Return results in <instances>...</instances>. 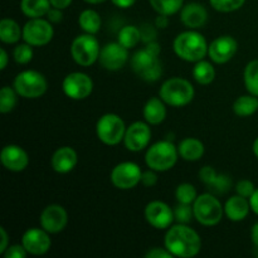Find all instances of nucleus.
Instances as JSON below:
<instances>
[{
  "mask_svg": "<svg viewBox=\"0 0 258 258\" xmlns=\"http://www.w3.org/2000/svg\"><path fill=\"white\" fill-rule=\"evenodd\" d=\"M164 244L174 257L180 258L197 256L202 249V239L199 234L193 228L181 223L168 228Z\"/></svg>",
  "mask_w": 258,
  "mask_h": 258,
  "instance_id": "1",
  "label": "nucleus"
},
{
  "mask_svg": "<svg viewBox=\"0 0 258 258\" xmlns=\"http://www.w3.org/2000/svg\"><path fill=\"white\" fill-rule=\"evenodd\" d=\"M173 48L175 54L186 62L197 63L208 54V43L196 29L186 30L176 35Z\"/></svg>",
  "mask_w": 258,
  "mask_h": 258,
  "instance_id": "2",
  "label": "nucleus"
},
{
  "mask_svg": "<svg viewBox=\"0 0 258 258\" xmlns=\"http://www.w3.org/2000/svg\"><path fill=\"white\" fill-rule=\"evenodd\" d=\"M196 91L188 80L173 77L166 80L159 90V97L169 106L184 107L193 101Z\"/></svg>",
  "mask_w": 258,
  "mask_h": 258,
  "instance_id": "3",
  "label": "nucleus"
},
{
  "mask_svg": "<svg viewBox=\"0 0 258 258\" xmlns=\"http://www.w3.org/2000/svg\"><path fill=\"white\" fill-rule=\"evenodd\" d=\"M178 148L169 140H161L153 144L145 154V163L149 169L155 171H168L176 164Z\"/></svg>",
  "mask_w": 258,
  "mask_h": 258,
  "instance_id": "4",
  "label": "nucleus"
},
{
  "mask_svg": "<svg viewBox=\"0 0 258 258\" xmlns=\"http://www.w3.org/2000/svg\"><path fill=\"white\" fill-rule=\"evenodd\" d=\"M194 218L202 226H217L222 221L224 214V207L213 193H204L197 197L193 203Z\"/></svg>",
  "mask_w": 258,
  "mask_h": 258,
  "instance_id": "5",
  "label": "nucleus"
},
{
  "mask_svg": "<svg viewBox=\"0 0 258 258\" xmlns=\"http://www.w3.org/2000/svg\"><path fill=\"white\" fill-rule=\"evenodd\" d=\"M101 53L100 43L95 34H81L71 44V55L77 64L88 67L98 60Z\"/></svg>",
  "mask_w": 258,
  "mask_h": 258,
  "instance_id": "6",
  "label": "nucleus"
},
{
  "mask_svg": "<svg viewBox=\"0 0 258 258\" xmlns=\"http://www.w3.org/2000/svg\"><path fill=\"white\" fill-rule=\"evenodd\" d=\"M126 126L122 118L116 113H106L98 118L96 123V134L101 143L115 146L123 141Z\"/></svg>",
  "mask_w": 258,
  "mask_h": 258,
  "instance_id": "7",
  "label": "nucleus"
},
{
  "mask_svg": "<svg viewBox=\"0 0 258 258\" xmlns=\"http://www.w3.org/2000/svg\"><path fill=\"white\" fill-rule=\"evenodd\" d=\"M48 87L47 80L38 71L27 70L18 73L14 80V88L20 97L38 98L42 97Z\"/></svg>",
  "mask_w": 258,
  "mask_h": 258,
  "instance_id": "8",
  "label": "nucleus"
},
{
  "mask_svg": "<svg viewBox=\"0 0 258 258\" xmlns=\"http://www.w3.org/2000/svg\"><path fill=\"white\" fill-rule=\"evenodd\" d=\"M131 67L139 77L148 82H155L163 73V67L159 58L151 54L146 48L138 50L131 57Z\"/></svg>",
  "mask_w": 258,
  "mask_h": 258,
  "instance_id": "9",
  "label": "nucleus"
},
{
  "mask_svg": "<svg viewBox=\"0 0 258 258\" xmlns=\"http://www.w3.org/2000/svg\"><path fill=\"white\" fill-rule=\"evenodd\" d=\"M54 35L52 23L43 18L29 19L23 27V39L32 47L47 45Z\"/></svg>",
  "mask_w": 258,
  "mask_h": 258,
  "instance_id": "10",
  "label": "nucleus"
},
{
  "mask_svg": "<svg viewBox=\"0 0 258 258\" xmlns=\"http://www.w3.org/2000/svg\"><path fill=\"white\" fill-rule=\"evenodd\" d=\"M141 171L140 166L133 161H123L117 164L111 171V183L113 186L120 190H130L141 183Z\"/></svg>",
  "mask_w": 258,
  "mask_h": 258,
  "instance_id": "11",
  "label": "nucleus"
},
{
  "mask_svg": "<svg viewBox=\"0 0 258 258\" xmlns=\"http://www.w3.org/2000/svg\"><path fill=\"white\" fill-rule=\"evenodd\" d=\"M63 92L71 100L81 101L87 98L93 91V81L83 72H72L67 75L62 83Z\"/></svg>",
  "mask_w": 258,
  "mask_h": 258,
  "instance_id": "12",
  "label": "nucleus"
},
{
  "mask_svg": "<svg viewBox=\"0 0 258 258\" xmlns=\"http://www.w3.org/2000/svg\"><path fill=\"white\" fill-rule=\"evenodd\" d=\"M151 140V128L148 122L136 121L126 128L123 144L128 151L139 153L148 148Z\"/></svg>",
  "mask_w": 258,
  "mask_h": 258,
  "instance_id": "13",
  "label": "nucleus"
},
{
  "mask_svg": "<svg viewBox=\"0 0 258 258\" xmlns=\"http://www.w3.org/2000/svg\"><path fill=\"white\" fill-rule=\"evenodd\" d=\"M128 59V49L118 42H111L101 48L100 64L107 71H118Z\"/></svg>",
  "mask_w": 258,
  "mask_h": 258,
  "instance_id": "14",
  "label": "nucleus"
},
{
  "mask_svg": "<svg viewBox=\"0 0 258 258\" xmlns=\"http://www.w3.org/2000/svg\"><path fill=\"white\" fill-rule=\"evenodd\" d=\"M39 223L40 227L49 234H57L67 227L68 214L59 204H50L40 213Z\"/></svg>",
  "mask_w": 258,
  "mask_h": 258,
  "instance_id": "15",
  "label": "nucleus"
},
{
  "mask_svg": "<svg viewBox=\"0 0 258 258\" xmlns=\"http://www.w3.org/2000/svg\"><path fill=\"white\" fill-rule=\"evenodd\" d=\"M145 218L151 227L156 229L170 228L174 218V211L161 201H153L145 207Z\"/></svg>",
  "mask_w": 258,
  "mask_h": 258,
  "instance_id": "16",
  "label": "nucleus"
},
{
  "mask_svg": "<svg viewBox=\"0 0 258 258\" xmlns=\"http://www.w3.org/2000/svg\"><path fill=\"white\" fill-rule=\"evenodd\" d=\"M238 49V43L231 35H221L208 44V55L217 64L229 62Z\"/></svg>",
  "mask_w": 258,
  "mask_h": 258,
  "instance_id": "17",
  "label": "nucleus"
},
{
  "mask_svg": "<svg viewBox=\"0 0 258 258\" xmlns=\"http://www.w3.org/2000/svg\"><path fill=\"white\" fill-rule=\"evenodd\" d=\"M22 244L28 253L33 256H42L49 251L52 241L49 233L43 228H29L23 234Z\"/></svg>",
  "mask_w": 258,
  "mask_h": 258,
  "instance_id": "18",
  "label": "nucleus"
},
{
  "mask_svg": "<svg viewBox=\"0 0 258 258\" xmlns=\"http://www.w3.org/2000/svg\"><path fill=\"white\" fill-rule=\"evenodd\" d=\"M0 161L5 169L14 173L23 171L29 164L27 151L18 145H7L0 153Z\"/></svg>",
  "mask_w": 258,
  "mask_h": 258,
  "instance_id": "19",
  "label": "nucleus"
},
{
  "mask_svg": "<svg viewBox=\"0 0 258 258\" xmlns=\"http://www.w3.org/2000/svg\"><path fill=\"white\" fill-rule=\"evenodd\" d=\"M199 179L213 194H226L232 188V179L227 174H218L212 166H203L199 171Z\"/></svg>",
  "mask_w": 258,
  "mask_h": 258,
  "instance_id": "20",
  "label": "nucleus"
},
{
  "mask_svg": "<svg viewBox=\"0 0 258 258\" xmlns=\"http://www.w3.org/2000/svg\"><path fill=\"white\" fill-rule=\"evenodd\" d=\"M180 20L189 29H198L208 20V12L206 7L199 3H189L181 8Z\"/></svg>",
  "mask_w": 258,
  "mask_h": 258,
  "instance_id": "21",
  "label": "nucleus"
},
{
  "mask_svg": "<svg viewBox=\"0 0 258 258\" xmlns=\"http://www.w3.org/2000/svg\"><path fill=\"white\" fill-rule=\"evenodd\" d=\"M78 163L77 153L71 146H62L57 149L50 159V165L55 173L67 174L76 168Z\"/></svg>",
  "mask_w": 258,
  "mask_h": 258,
  "instance_id": "22",
  "label": "nucleus"
},
{
  "mask_svg": "<svg viewBox=\"0 0 258 258\" xmlns=\"http://www.w3.org/2000/svg\"><path fill=\"white\" fill-rule=\"evenodd\" d=\"M249 211H251V204H249V199L244 198V197L233 196L229 198L224 204V214L227 218L232 222H241L248 216Z\"/></svg>",
  "mask_w": 258,
  "mask_h": 258,
  "instance_id": "23",
  "label": "nucleus"
},
{
  "mask_svg": "<svg viewBox=\"0 0 258 258\" xmlns=\"http://www.w3.org/2000/svg\"><path fill=\"white\" fill-rule=\"evenodd\" d=\"M166 103L160 97H151L144 106L143 115L149 125H159L166 117Z\"/></svg>",
  "mask_w": 258,
  "mask_h": 258,
  "instance_id": "24",
  "label": "nucleus"
},
{
  "mask_svg": "<svg viewBox=\"0 0 258 258\" xmlns=\"http://www.w3.org/2000/svg\"><path fill=\"white\" fill-rule=\"evenodd\" d=\"M179 155L186 161H197L204 155V144L196 138H185L178 145Z\"/></svg>",
  "mask_w": 258,
  "mask_h": 258,
  "instance_id": "25",
  "label": "nucleus"
},
{
  "mask_svg": "<svg viewBox=\"0 0 258 258\" xmlns=\"http://www.w3.org/2000/svg\"><path fill=\"white\" fill-rule=\"evenodd\" d=\"M50 8L52 5L49 0H22L20 2V10L29 19L45 17Z\"/></svg>",
  "mask_w": 258,
  "mask_h": 258,
  "instance_id": "26",
  "label": "nucleus"
},
{
  "mask_svg": "<svg viewBox=\"0 0 258 258\" xmlns=\"http://www.w3.org/2000/svg\"><path fill=\"white\" fill-rule=\"evenodd\" d=\"M23 38V29L15 20L4 18L0 22V40L7 44H14Z\"/></svg>",
  "mask_w": 258,
  "mask_h": 258,
  "instance_id": "27",
  "label": "nucleus"
},
{
  "mask_svg": "<svg viewBox=\"0 0 258 258\" xmlns=\"http://www.w3.org/2000/svg\"><path fill=\"white\" fill-rule=\"evenodd\" d=\"M78 24L85 33L96 34V33L100 32L102 20H101L100 14L96 10L86 9L78 17Z\"/></svg>",
  "mask_w": 258,
  "mask_h": 258,
  "instance_id": "28",
  "label": "nucleus"
},
{
  "mask_svg": "<svg viewBox=\"0 0 258 258\" xmlns=\"http://www.w3.org/2000/svg\"><path fill=\"white\" fill-rule=\"evenodd\" d=\"M258 110V97L253 95H243L233 103V112L239 117H248Z\"/></svg>",
  "mask_w": 258,
  "mask_h": 258,
  "instance_id": "29",
  "label": "nucleus"
},
{
  "mask_svg": "<svg viewBox=\"0 0 258 258\" xmlns=\"http://www.w3.org/2000/svg\"><path fill=\"white\" fill-rule=\"evenodd\" d=\"M193 77L199 85H211L212 82L216 78V70L212 66V63H209L208 60H199V62L196 63V66L193 67Z\"/></svg>",
  "mask_w": 258,
  "mask_h": 258,
  "instance_id": "30",
  "label": "nucleus"
},
{
  "mask_svg": "<svg viewBox=\"0 0 258 258\" xmlns=\"http://www.w3.org/2000/svg\"><path fill=\"white\" fill-rule=\"evenodd\" d=\"M117 42L127 49L136 47L141 42L140 28L135 27V25H126V27L121 28V30L118 32Z\"/></svg>",
  "mask_w": 258,
  "mask_h": 258,
  "instance_id": "31",
  "label": "nucleus"
},
{
  "mask_svg": "<svg viewBox=\"0 0 258 258\" xmlns=\"http://www.w3.org/2000/svg\"><path fill=\"white\" fill-rule=\"evenodd\" d=\"M149 3L158 14L168 17L180 12L184 5V0H149Z\"/></svg>",
  "mask_w": 258,
  "mask_h": 258,
  "instance_id": "32",
  "label": "nucleus"
},
{
  "mask_svg": "<svg viewBox=\"0 0 258 258\" xmlns=\"http://www.w3.org/2000/svg\"><path fill=\"white\" fill-rule=\"evenodd\" d=\"M244 86L251 95L258 97V59L251 60L244 68Z\"/></svg>",
  "mask_w": 258,
  "mask_h": 258,
  "instance_id": "33",
  "label": "nucleus"
},
{
  "mask_svg": "<svg viewBox=\"0 0 258 258\" xmlns=\"http://www.w3.org/2000/svg\"><path fill=\"white\" fill-rule=\"evenodd\" d=\"M18 92L14 87L4 86L0 91V112L8 113L12 112L15 108L18 102Z\"/></svg>",
  "mask_w": 258,
  "mask_h": 258,
  "instance_id": "34",
  "label": "nucleus"
},
{
  "mask_svg": "<svg viewBox=\"0 0 258 258\" xmlns=\"http://www.w3.org/2000/svg\"><path fill=\"white\" fill-rule=\"evenodd\" d=\"M197 197H198L197 189L194 188V185H191L189 183L179 184L175 190V198L178 201V203L193 204L196 202Z\"/></svg>",
  "mask_w": 258,
  "mask_h": 258,
  "instance_id": "35",
  "label": "nucleus"
},
{
  "mask_svg": "<svg viewBox=\"0 0 258 258\" xmlns=\"http://www.w3.org/2000/svg\"><path fill=\"white\" fill-rule=\"evenodd\" d=\"M212 8L221 13H232L241 9L246 0H209Z\"/></svg>",
  "mask_w": 258,
  "mask_h": 258,
  "instance_id": "36",
  "label": "nucleus"
},
{
  "mask_svg": "<svg viewBox=\"0 0 258 258\" xmlns=\"http://www.w3.org/2000/svg\"><path fill=\"white\" fill-rule=\"evenodd\" d=\"M13 58L18 64H27L33 59V48L27 42L18 44L13 52Z\"/></svg>",
  "mask_w": 258,
  "mask_h": 258,
  "instance_id": "37",
  "label": "nucleus"
},
{
  "mask_svg": "<svg viewBox=\"0 0 258 258\" xmlns=\"http://www.w3.org/2000/svg\"><path fill=\"white\" fill-rule=\"evenodd\" d=\"M174 218L178 223L188 224L194 218L193 204L178 203V206L174 208Z\"/></svg>",
  "mask_w": 258,
  "mask_h": 258,
  "instance_id": "38",
  "label": "nucleus"
},
{
  "mask_svg": "<svg viewBox=\"0 0 258 258\" xmlns=\"http://www.w3.org/2000/svg\"><path fill=\"white\" fill-rule=\"evenodd\" d=\"M256 188H254L253 183L251 180H247V179H243V180H239L236 185V191L239 196L244 197V198H251L252 194L254 193Z\"/></svg>",
  "mask_w": 258,
  "mask_h": 258,
  "instance_id": "39",
  "label": "nucleus"
},
{
  "mask_svg": "<svg viewBox=\"0 0 258 258\" xmlns=\"http://www.w3.org/2000/svg\"><path fill=\"white\" fill-rule=\"evenodd\" d=\"M140 33H141V42H144L145 44L148 43L154 42L156 40V37H158V33H156V28L153 27L151 24H143L140 27Z\"/></svg>",
  "mask_w": 258,
  "mask_h": 258,
  "instance_id": "40",
  "label": "nucleus"
},
{
  "mask_svg": "<svg viewBox=\"0 0 258 258\" xmlns=\"http://www.w3.org/2000/svg\"><path fill=\"white\" fill-rule=\"evenodd\" d=\"M3 254L5 258H25L28 252L23 244H13V246L8 247Z\"/></svg>",
  "mask_w": 258,
  "mask_h": 258,
  "instance_id": "41",
  "label": "nucleus"
},
{
  "mask_svg": "<svg viewBox=\"0 0 258 258\" xmlns=\"http://www.w3.org/2000/svg\"><path fill=\"white\" fill-rule=\"evenodd\" d=\"M146 258H171L174 257L166 248H160V247H154L150 248L145 253Z\"/></svg>",
  "mask_w": 258,
  "mask_h": 258,
  "instance_id": "42",
  "label": "nucleus"
},
{
  "mask_svg": "<svg viewBox=\"0 0 258 258\" xmlns=\"http://www.w3.org/2000/svg\"><path fill=\"white\" fill-rule=\"evenodd\" d=\"M158 181V175L155 174V170L150 169L148 171H143V176H141V183L145 186H154Z\"/></svg>",
  "mask_w": 258,
  "mask_h": 258,
  "instance_id": "43",
  "label": "nucleus"
},
{
  "mask_svg": "<svg viewBox=\"0 0 258 258\" xmlns=\"http://www.w3.org/2000/svg\"><path fill=\"white\" fill-rule=\"evenodd\" d=\"M47 19L49 20L50 23H59L62 22L63 19V13H62V9H57V8H50L49 12L47 13Z\"/></svg>",
  "mask_w": 258,
  "mask_h": 258,
  "instance_id": "44",
  "label": "nucleus"
},
{
  "mask_svg": "<svg viewBox=\"0 0 258 258\" xmlns=\"http://www.w3.org/2000/svg\"><path fill=\"white\" fill-rule=\"evenodd\" d=\"M0 237H2V243H0V253H4L5 249L9 247V237H8L7 231H5L4 227H0Z\"/></svg>",
  "mask_w": 258,
  "mask_h": 258,
  "instance_id": "45",
  "label": "nucleus"
},
{
  "mask_svg": "<svg viewBox=\"0 0 258 258\" xmlns=\"http://www.w3.org/2000/svg\"><path fill=\"white\" fill-rule=\"evenodd\" d=\"M50 5L53 8H57V9H67L71 4H72L73 0H49Z\"/></svg>",
  "mask_w": 258,
  "mask_h": 258,
  "instance_id": "46",
  "label": "nucleus"
},
{
  "mask_svg": "<svg viewBox=\"0 0 258 258\" xmlns=\"http://www.w3.org/2000/svg\"><path fill=\"white\" fill-rule=\"evenodd\" d=\"M111 2L115 7L120 8V9H127V8H131L135 4L136 0H111Z\"/></svg>",
  "mask_w": 258,
  "mask_h": 258,
  "instance_id": "47",
  "label": "nucleus"
},
{
  "mask_svg": "<svg viewBox=\"0 0 258 258\" xmlns=\"http://www.w3.org/2000/svg\"><path fill=\"white\" fill-rule=\"evenodd\" d=\"M145 48L149 50V52L151 53V54L156 55V57H159V54H160V45H159L158 43H156V40L148 43Z\"/></svg>",
  "mask_w": 258,
  "mask_h": 258,
  "instance_id": "48",
  "label": "nucleus"
},
{
  "mask_svg": "<svg viewBox=\"0 0 258 258\" xmlns=\"http://www.w3.org/2000/svg\"><path fill=\"white\" fill-rule=\"evenodd\" d=\"M169 24V19H168V15H163V14H159L155 19V27L158 28H166Z\"/></svg>",
  "mask_w": 258,
  "mask_h": 258,
  "instance_id": "49",
  "label": "nucleus"
},
{
  "mask_svg": "<svg viewBox=\"0 0 258 258\" xmlns=\"http://www.w3.org/2000/svg\"><path fill=\"white\" fill-rule=\"evenodd\" d=\"M249 204H251V209L258 216V189L254 190L252 197L249 198Z\"/></svg>",
  "mask_w": 258,
  "mask_h": 258,
  "instance_id": "50",
  "label": "nucleus"
},
{
  "mask_svg": "<svg viewBox=\"0 0 258 258\" xmlns=\"http://www.w3.org/2000/svg\"><path fill=\"white\" fill-rule=\"evenodd\" d=\"M8 60H9V58H8L7 50H5L4 48H2V49H0V70L4 71L5 68H7Z\"/></svg>",
  "mask_w": 258,
  "mask_h": 258,
  "instance_id": "51",
  "label": "nucleus"
},
{
  "mask_svg": "<svg viewBox=\"0 0 258 258\" xmlns=\"http://www.w3.org/2000/svg\"><path fill=\"white\" fill-rule=\"evenodd\" d=\"M251 238L252 242H253L254 247L258 248V222L252 227V231H251Z\"/></svg>",
  "mask_w": 258,
  "mask_h": 258,
  "instance_id": "52",
  "label": "nucleus"
},
{
  "mask_svg": "<svg viewBox=\"0 0 258 258\" xmlns=\"http://www.w3.org/2000/svg\"><path fill=\"white\" fill-rule=\"evenodd\" d=\"M253 153H254V155H256V158L258 159V138L256 139V140H254V143H253Z\"/></svg>",
  "mask_w": 258,
  "mask_h": 258,
  "instance_id": "53",
  "label": "nucleus"
},
{
  "mask_svg": "<svg viewBox=\"0 0 258 258\" xmlns=\"http://www.w3.org/2000/svg\"><path fill=\"white\" fill-rule=\"evenodd\" d=\"M83 2L88 3V4H101V3L106 2V0H83Z\"/></svg>",
  "mask_w": 258,
  "mask_h": 258,
  "instance_id": "54",
  "label": "nucleus"
}]
</instances>
